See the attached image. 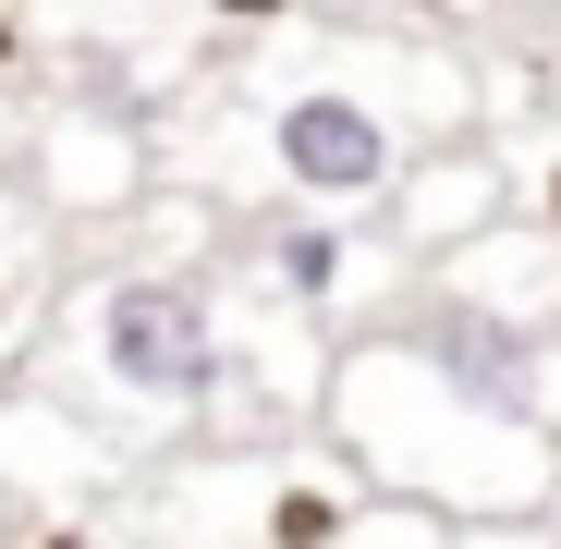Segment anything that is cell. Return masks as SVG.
<instances>
[{
	"label": "cell",
	"instance_id": "3957f363",
	"mask_svg": "<svg viewBox=\"0 0 561 549\" xmlns=\"http://www.w3.org/2000/svg\"><path fill=\"white\" fill-rule=\"evenodd\" d=\"M415 342L451 366L463 403H489V415H525V403H537V342H525L513 318H489V306H427Z\"/></svg>",
	"mask_w": 561,
	"mask_h": 549
},
{
	"label": "cell",
	"instance_id": "277c9868",
	"mask_svg": "<svg viewBox=\"0 0 561 549\" xmlns=\"http://www.w3.org/2000/svg\"><path fill=\"white\" fill-rule=\"evenodd\" d=\"M268 268H280V294H294V306H330V294H342V232L294 220V232L268 244Z\"/></svg>",
	"mask_w": 561,
	"mask_h": 549
},
{
	"label": "cell",
	"instance_id": "6da1fadb",
	"mask_svg": "<svg viewBox=\"0 0 561 549\" xmlns=\"http://www.w3.org/2000/svg\"><path fill=\"white\" fill-rule=\"evenodd\" d=\"M99 354H111V379L147 391V403H196V391L220 379L208 306L183 294V282H111V306H99Z\"/></svg>",
	"mask_w": 561,
	"mask_h": 549
},
{
	"label": "cell",
	"instance_id": "7a4b0ae2",
	"mask_svg": "<svg viewBox=\"0 0 561 549\" xmlns=\"http://www.w3.org/2000/svg\"><path fill=\"white\" fill-rule=\"evenodd\" d=\"M280 171L306 183V196H379L391 183V123L342 99V85H306L294 111H280Z\"/></svg>",
	"mask_w": 561,
	"mask_h": 549
}]
</instances>
